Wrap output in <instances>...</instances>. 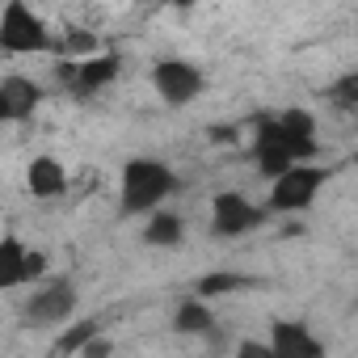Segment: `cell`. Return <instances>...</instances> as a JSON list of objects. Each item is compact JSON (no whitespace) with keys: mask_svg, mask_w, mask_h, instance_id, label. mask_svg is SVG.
Returning a JSON list of instances; mask_svg holds the SVG:
<instances>
[{"mask_svg":"<svg viewBox=\"0 0 358 358\" xmlns=\"http://www.w3.org/2000/svg\"><path fill=\"white\" fill-rule=\"evenodd\" d=\"M173 190H177V177L164 160L135 156V160L122 164V211L127 215L156 211V203H164Z\"/></svg>","mask_w":358,"mask_h":358,"instance_id":"1","label":"cell"},{"mask_svg":"<svg viewBox=\"0 0 358 358\" xmlns=\"http://www.w3.org/2000/svg\"><path fill=\"white\" fill-rule=\"evenodd\" d=\"M51 47H55L51 30H47V22L30 5L9 0V5L0 9V51H5V55H43Z\"/></svg>","mask_w":358,"mask_h":358,"instance_id":"2","label":"cell"},{"mask_svg":"<svg viewBox=\"0 0 358 358\" xmlns=\"http://www.w3.org/2000/svg\"><path fill=\"white\" fill-rule=\"evenodd\" d=\"M72 312H76V287H72V278H51V282H43L30 295V303L22 308V320L34 324V329H51V324H64Z\"/></svg>","mask_w":358,"mask_h":358,"instance_id":"3","label":"cell"},{"mask_svg":"<svg viewBox=\"0 0 358 358\" xmlns=\"http://www.w3.org/2000/svg\"><path fill=\"white\" fill-rule=\"evenodd\" d=\"M262 220H266V211L253 207V203H249L245 194H236V190H224V194L211 199V236H215V241L245 236V232L262 228Z\"/></svg>","mask_w":358,"mask_h":358,"instance_id":"4","label":"cell"},{"mask_svg":"<svg viewBox=\"0 0 358 358\" xmlns=\"http://www.w3.org/2000/svg\"><path fill=\"white\" fill-rule=\"evenodd\" d=\"M324 177H329V169H308V164L287 169L270 186V211H308L316 190L324 186Z\"/></svg>","mask_w":358,"mask_h":358,"instance_id":"5","label":"cell"},{"mask_svg":"<svg viewBox=\"0 0 358 358\" xmlns=\"http://www.w3.org/2000/svg\"><path fill=\"white\" fill-rule=\"evenodd\" d=\"M152 85L169 106H190L203 93V72L190 59H160L152 68Z\"/></svg>","mask_w":358,"mask_h":358,"instance_id":"6","label":"cell"},{"mask_svg":"<svg viewBox=\"0 0 358 358\" xmlns=\"http://www.w3.org/2000/svg\"><path fill=\"white\" fill-rule=\"evenodd\" d=\"M270 350L278 358H324V341L303 320H274L270 324Z\"/></svg>","mask_w":358,"mask_h":358,"instance_id":"7","label":"cell"},{"mask_svg":"<svg viewBox=\"0 0 358 358\" xmlns=\"http://www.w3.org/2000/svg\"><path fill=\"white\" fill-rule=\"evenodd\" d=\"M253 156H257V169L270 177V182H278L287 169H295V164H291V156H287V135L278 131V122H274V118H262V122H257Z\"/></svg>","mask_w":358,"mask_h":358,"instance_id":"8","label":"cell"},{"mask_svg":"<svg viewBox=\"0 0 358 358\" xmlns=\"http://www.w3.org/2000/svg\"><path fill=\"white\" fill-rule=\"evenodd\" d=\"M118 68H122V59L118 55H89V59H76L72 64V80H68V89H72V97H93L97 89H106L114 76H118Z\"/></svg>","mask_w":358,"mask_h":358,"instance_id":"9","label":"cell"},{"mask_svg":"<svg viewBox=\"0 0 358 358\" xmlns=\"http://www.w3.org/2000/svg\"><path fill=\"white\" fill-rule=\"evenodd\" d=\"M43 89L30 76H5L0 80V122H22L38 110Z\"/></svg>","mask_w":358,"mask_h":358,"instance_id":"10","label":"cell"},{"mask_svg":"<svg viewBox=\"0 0 358 358\" xmlns=\"http://www.w3.org/2000/svg\"><path fill=\"white\" fill-rule=\"evenodd\" d=\"M26 190L34 199H59L68 190V169L55 156H34L26 169Z\"/></svg>","mask_w":358,"mask_h":358,"instance_id":"11","label":"cell"},{"mask_svg":"<svg viewBox=\"0 0 358 358\" xmlns=\"http://www.w3.org/2000/svg\"><path fill=\"white\" fill-rule=\"evenodd\" d=\"M182 236H186L182 215H173V211H152V215H148L143 245H152V249H173V245H182Z\"/></svg>","mask_w":358,"mask_h":358,"instance_id":"12","label":"cell"},{"mask_svg":"<svg viewBox=\"0 0 358 358\" xmlns=\"http://www.w3.org/2000/svg\"><path fill=\"white\" fill-rule=\"evenodd\" d=\"M173 329L182 337H199V333H211L215 329V312L203 303V299H182L173 312Z\"/></svg>","mask_w":358,"mask_h":358,"instance_id":"13","label":"cell"},{"mask_svg":"<svg viewBox=\"0 0 358 358\" xmlns=\"http://www.w3.org/2000/svg\"><path fill=\"white\" fill-rule=\"evenodd\" d=\"M26 245L17 236H0V291L22 287V266H26Z\"/></svg>","mask_w":358,"mask_h":358,"instance_id":"14","label":"cell"},{"mask_svg":"<svg viewBox=\"0 0 358 358\" xmlns=\"http://www.w3.org/2000/svg\"><path fill=\"white\" fill-rule=\"evenodd\" d=\"M274 122H278V131H282L287 139H295V143H316V118H312L308 110H287V114H278Z\"/></svg>","mask_w":358,"mask_h":358,"instance_id":"15","label":"cell"},{"mask_svg":"<svg viewBox=\"0 0 358 358\" xmlns=\"http://www.w3.org/2000/svg\"><path fill=\"white\" fill-rule=\"evenodd\" d=\"M97 333H101V324H97V320H76V324H72V329L59 337L55 354H59V358H72V354H80V350H85V345L97 337Z\"/></svg>","mask_w":358,"mask_h":358,"instance_id":"16","label":"cell"},{"mask_svg":"<svg viewBox=\"0 0 358 358\" xmlns=\"http://www.w3.org/2000/svg\"><path fill=\"white\" fill-rule=\"evenodd\" d=\"M241 287H245V278H241V274H203V278H199V287H194V291H199L194 299H203V303H207V299L228 295V291H241Z\"/></svg>","mask_w":358,"mask_h":358,"instance_id":"17","label":"cell"},{"mask_svg":"<svg viewBox=\"0 0 358 358\" xmlns=\"http://www.w3.org/2000/svg\"><path fill=\"white\" fill-rule=\"evenodd\" d=\"M329 101H333L337 110L354 114V110H358V72H345V76L329 89Z\"/></svg>","mask_w":358,"mask_h":358,"instance_id":"18","label":"cell"},{"mask_svg":"<svg viewBox=\"0 0 358 358\" xmlns=\"http://www.w3.org/2000/svg\"><path fill=\"white\" fill-rule=\"evenodd\" d=\"M64 51L89 59V55H97V34H89V30H72V34L64 38Z\"/></svg>","mask_w":358,"mask_h":358,"instance_id":"19","label":"cell"},{"mask_svg":"<svg viewBox=\"0 0 358 358\" xmlns=\"http://www.w3.org/2000/svg\"><path fill=\"white\" fill-rule=\"evenodd\" d=\"M110 354H114L110 337H101V333H97V337H93V341H89V345H85V350L76 354V358H110Z\"/></svg>","mask_w":358,"mask_h":358,"instance_id":"20","label":"cell"},{"mask_svg":"<svg viewBox=\"0 0 358 358\" xmlns=\"http://www.w3.org/2000/svg\"><path fill=\"white\" fill-rule=\"evenodd\" d=\"M236 358H278V354H274L270 345H262V341H241Z\"/></svg>","mask_w":358,"mask_h":358,"instance_id":"21","label":"cell"}]
</instances>
